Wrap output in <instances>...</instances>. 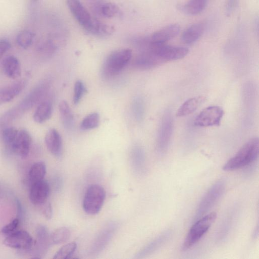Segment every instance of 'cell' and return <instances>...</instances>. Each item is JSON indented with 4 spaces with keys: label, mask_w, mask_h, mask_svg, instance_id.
I'll return each instance as SVG.
<instances>
[{
    "label": "cell",
    "mask_w": 259,
    "mask_h": 259,
    "mask_svg": "<svg viewBox=\"0 0 259 259\" xmlns=\"http://www.w3.org/2000/svg\"><path fill=\"white\" fill-rule=\"evenodd\" d=\"M51 87L49 80H43L37 84L16 106L5 113L0 117V125L6 126L25 112L32 108L37 103L41 102L48 93Z\"/></svg>",
    "instance_id": "1"
},
{
    "label": "cell",
    "mask_w": 259,
    "mask_h": 259,
    "mask_svg": "<svg viewBox=\"0 0 259 259\" xmlns=\"http://www.w3.org/2000/svg\"><path fill=\"white\" fill-rule=\"evenodd\" d=\"M258 138L249 140L225 164L223 170H234L252 164L258 157Z\"/></svg>",
    "instance_id": "2"
},
{
    "label": "cell",
    "mask_w": 259,
    "mask_h": 259,
    "mask_svg": "<svg viewBox=\"0 0 259 259\" xmlns=\"http://www.w3.org/2000/svg\"><path fill=\"white\" fill-rule=\"evenodd\" d=\"M132 51L129 49H121L111 53L105 59L102 69V74L109 78L118 74L131 59Z\"/></svg>",
    "instance_id": "3"
},
{
    "label": "cell",
    "mask_w": 259,
    "mask_h": 259,
    "mask_svg": "<svg viewBox=\"0 0 259 259\" xmlns=\"http://www.w3.org/2000/svg\"><path fill=\"white\" fill-rule=\"evenodd\" d=\"M216 217L217 213L212 212L196 220L184 240L182 247V250L189 249L199 241L210 228Z\"/></svg>",
    "instance_id": "4"
},
{
    "label": "cell",
    "mask_w": 259,
    "mask_h": 259,
    "mask_svg": "<svg viewBox=\"0 0 259 259\" xmlns=\"http://www.w3.org/2000/svg\"><path fill=\"white\" fill-rule=\"evenodd\" d=\"M147 51L156 57L162 63L182 59L189 53L187 48L170 46L165 43L153 42L151 39Z\"/></svg>",
    "instance_id": "5"
},
{
    "label": "cell",
    "mask_w": 259,
    "mask_h": 259,
    "mask_svg": "<svg viewBox=\"0 0 259 259\" xmlns=\"http://www.w3.org/2000/svg\"><path fill=\"white\" fill-rule=\"evenodd\" d=\"M106 198L104 188L98 184L90 185L85 193L82 206L90 214L98 213L102 207Z\"/></svg>",
    "instance_id": "6"
},
{
    "label": "cell",
    "mask_w": 259,
    "mask_h": 259,
    "mask_svg": "<svg viewBox=\"0 0 259 259\" xmlns=\"http://www.w3.org/2000/svg\"><path fill=\"white\" fill-rule=\"evenodd\" d=\"M225 189V182L221 179L215 182L203 196L196 209L195 220L203 215L219 200Z\"/></svg>",
    "instance_id": "7"
},
{
    "label": "cell",
    "mask_w": 259,
    "mask_h": 259,
    "mask_svg": "<svg viewBox=\"0 0 259 259\" xmlns=\"http://www.w3.org/2000/svg\"><path fill=\"white\" fill-rule=\"evenodd\" d=\"M173 129V120L169 112L163 115L160 124L157 138V149L159 153L163 154L169 146Z\"/></svg>",
    "instance_id": "8"
},
{
    "label": "cell",
    "mask_w": 259,
    "mask_h": 259,
    "mask_svg": "<svg viewBox=\"0 0 259 259\" xmlns=\"http://www.w3.org/2000/svg\"><path fill=\"white\" fill-rule=\"evenodd\" d=\"M224 112L217 106H208L203 109L196 117L194 124L199 127H209L220 125Z\"/></svg>",
    "instance_id": "9"
},
{
    "label": "cell",
    "mask_w": 259,
    "mask_h": 259,
    "mask_svg": "<svg viewBox=\"0 0 259 259\" xmlns=\"http://www.w3.org/2000/svg\"><path fill=\"white\" fill-rule=\"evenodd\" d=\"M36 240L29 250L32 255L35 257L42 258L47 253L52 244L50 233L47 227L43 225H39L36 228Z\"/></svg>",
    "instance_id": "10"
},
{
    "label": "cell",
    "mask_w": 259,
    "mask_h": 259,
    "mask_svg": "<svg viewBox=\"0 0 259 259\" xmlns=\"http://www.w3.org/2000/svg\"><path fill=\"white\" fill-rule=\"evenodd\" d=\"M34 242L30 234L23 230H16L7 235L3 241V243L9 247L25 251H29Z\"/></svg>",
    "instance_id": "11"
},
{
    "label": "cell",
    "mask_w": 259,
    "mask_h": 259,
    "mask_svg": "<svg viewBox=\"0 0 259 259\" xmlns=\"http://www.w3.org/2000/svg\"><path fill=\"white\" fill-rule=\"evenodd\" d=\"M117 227V224L113 222L105 225L93 241L90 249L91 253H98L103 250L110 242Z\"/></svg>",
    "instance_id": "12"
},
{
    "label": "cell",
    "mask_w": 259,
    "mask_h": 259,
    "mask_svg": "<svg viewBox=\"0 0 259 259\" xmlns=\"http://www.w3.org/2000/svg\"><path fill=\"white\" fill-rule=\"evenodd\" d=\"M50 191V186L44 179L31 184L29 194L31 202L34 205H42L47 201Z\"/></svg>",
    "instance_id": "13"
},
{
    "label": "cell",
    "mask_w": 259,
    "mask_h": 259,
    "mask_svg": "<svg viewBox=\"0 0 259 259\" xmlns=\"http://www.w3.org/2000/svg\"><path fill=\"white\" fill-rule=\"evenodd\" d=\"M66 3L73 17L85 30L93 20L89 12L79 0H66Z\"/></svg>",
    "instance_id": "14"
},
{
    "label": "cell",
    "mask_w": 259,
    "mask_h": 259,
    "mask_svg": "<svg viewBox=\"0 0 259 259\" xmlns=\"http://www.w3.org/2000/svg\"><path fill=\"white\" fill-rule=\"evenodd\" d=\"M31 143V137L27 131H18L17 136L10 151L21 158H25L29 153Z\"/></svg>",
    "instance_id": "15"
},
{
    "label": "cell",
    "mask_w": 259,
    "mask_h": 259,
    "mask_svg": "<svg viewBox=\"0 0 259 259\" xmlns=\"http://www.w3.org/2000/svg\"><path fill=\"white\" fill-rule=\"evenodd\" d=\"M180 30L181 27L178 24H171L153 33L150 38L153 42L164 44L175 37Z\"/></svg>",
    "instance_id": "16"
},
{
    "label": "cell",
    "mask_w": 259,
    "mask_h": 259,
    "mask_svg": "<svg viewBox=\"0 0 259 259\" xmlns=\"http://www.w3.org/2000/svg\"><path fill=\"white\" fill-rule=\"evenodd\" d=\"M162 64L156 57L148 51L140 52L135 58L133 66L140 70H148Z\"/></svg>",
    "instance_id": "17"
},
{
    "label": "cell",
    "mask_w": 259,
    "mask_h": 259,
    "mask_svg": "<svg viewBox=\"0 0 259 259\" xmlns=\"http://www.w3.org/2000/svg\"><path fill=\"white\" fill-rule=\"evenodd\" d=\"M45 144L50 152L56 157L62 154V141L59 132L55 128L49 130L45 138Z\"/></svg>",
    "instance_id": "18"
},
{
    "label": "cell",
    "mask_w": 259,
    "mask_h": 259,
    "mask_svg": "<svg viewBox=\"0 0 259 259\" xmlns=\"http://www.w3.org/2000/svg\"><path fill=\"white\" fill-rule=\"evenodd\" d=\"M170 235V230L163 232L139 251L135 255V258H143L153 253L168 240Z\"/></svg>",
    "instance_id": "19"
},
{
    "label": "cell",
    "mask_w": 259,
    "mask_h": 259,
    "mask_svg": "<svg viewBox=\"0 0 259 259\" xmlns=\"http://www.w3.org/2000/svg\"><path fill=\"white\" fill-rule=\"evenodd\" d=\"M26 83L25 79H21L0 89V105L15 98L25 88Z\"/></svg>",
    "instance_id": "20"
},
{
    "label": "cell",
    "mask_w": 259,
    "mask_h": 259,
    "mask_svg": "<svg viewBox=\"0 0 259 259\" xmlns=\"http://www.w3.org/2000/svg\"><path fill=\"white\" fill-rule=\"evenodd\" d=\"M2 69L5 74L11 79H16L21 75V67L19 60L14 56H8L2 61Z\"/></svg>",
    "instance_id": "21"
},
{
    "label": "cell",
    "mask_w": 259,
    "mask_h": 259,
    "mask_svg": "<svg viewBox=\"0 0 259 259\" xmlns=\"http://www.w3.org/2000/svg\"><path fill=\"white\" fill-rule=\"evenodd\" d=\"M204 29L205 26L202 23L192 24L183 31L181 35V40L186 44H193L201 36Z\"/></svg>",
    "instance_id": "22"
},
{
    "label": "cell",
    "mask_w": 259,
    "mask_h": 259,
    "mask_svg": "<svg viewBox=\"0 0 259 259\" xmlns=\"http://www.w3.org/2000/svg\"><path fill=\"white\" fill-rule=\"evenodd\" d=\"M205 97L202 96L190 98L184 102L178 109L176 116L183 117L195 112L204 102Z\"/></svg>",
    "instance_id": "23"
},
{
    "label": "cell",
    "mask_w": 259,
    "mask_h": 259,
    "mask_svg": "<svg viewBox=\"0 0 259 259\" xmlns=\"http://www.w3.org/2000/svg\"><path fill=\"white\" fill-rule=\"evenodd\" d=\"M85 30L94 35L102 37L110 36L115 31L113 26L94 18Z\"/></svg>",
    "instance_id": "24"
},
{
    "label": "cell",
    "mask_w": 259,
    "mask_h": 259,
    "mask_svg": "<svg viewBox=\"0 0 259 259\" xmlns=\"http://www.w3.org/2000/svg\"><path fill=\"white\" fill-rule=\"evenodd\" d=\"M207 0H189L184 5H178L177 8L181 12L189 15H196L205 8Z\"/></svg>",
    "instance_id": "25"
},
{
    "label": "cell",
    "mask_w": 259,
    "mask_h": 259,
    "mask_svg": "<svg viewBox=\"0 0 259 259\" xmlns=\"http://www.w3.org/2000/svg\"><path fill=\"white\" fill-rule=\"evenodd\" d=\"M53 112V106L51 101L42 100L38 105L33 116L35 122L43 123L49 119Z\"/></svg>",
    "instance_id": "26"
},
{
    "label": "cell",
    "mask_w": 259,
    "mask_h": 259,
    "mask_svg": "<svg viewBox=\"0 0 259 259\" xmlns=\"http://www.w3.org/2000/svg\"><path fill=\"white\" fill-rule=\"evenodd\" d=\"M131 159L134 169L137 172H142L145 166V153L141 146L135 145L132 148Z\"/></svg>",
    "instance_id": "27"
},
{
    "label": "cell",
    "mask_w": 259,
    "mask_h": 259,
    "mask_svg": "<svg viewBox=\"0 0 259 259\" xmlns=\"http://www.w3.org/2000/svg\"><path fill=\"white\" fill-rule=\"evenodd\" d=\"M59 110L64 127L67 130L72 129L74 125V117L67 102L65 101L60 102Z\"/></svg>",
    "instance_id": "28"
},
{
    "label": "cell",
    "mask_w": 259,
    "mask_h": 259,
    "mask_svg": "<svg viewBox=\"0 0 259 259\" xmlns=\"http://www.w3.org/2000/svg\"><path fill=\"white\" fill-rule=\"evenodd\" d=\"M46 174V165L43 161H38L31 166L29 172L28 178L31 184L44 180Z\"/></svg>",
    "instance_id": "29"
},
{
    "label": "cell",
    "mask_w": 259,
    "mask_h": 259,
    "mask_svg": "<svg viewBox=\"0 0 259 259\" xmlns=\"http://www.w3.org/2000/svg\"><path fill=\"white\" fill-rule=\"evenodd\" d=\"M70 231L66 227H60L50 234L52 244H59L65 242L70 237Z\"/></svg>",
    "instance_id": "30"
},
{
    "label": "cell",
    "mask_w": 259,
    "mask_h": 259,
    "mask_svg": "<svg viewBox=\"0 0 259 259\" xmlns=\"http://www.w3.org/2000/svg\"><path fill=\"white\" fill-rule=\"evenodd\" d=\"M18 131L13 127H7L2 131V138L6 147L10 151L16 137Z\"/></svg>",
    "instance_id": "31"
},
{
    "label": "cell",
    "mask_w": 259,
    "mask_h": 259,
    "mask_svg": "<svg viewBox=\"0 0 259 259\" xmlns=\"http://www.w3.org/2000/svg\"><path fill=\"white\" fill-rule=\"evenodd\" d=\"M100 122V116L98 113L93 112L87 115L82 120L80 128L82 130H89L96 128Z\"/></svg>",
    "instance_id": "32"
},
{
    "label": "cell",
    "mask_w": 259,
    "mask_h": 259,
    "mask_svg": "<svg viewBox=\"0 0 259 259\" xmlns=\"http://www.w3.org/2000/svg\"><path fill=\"white\" fill-rule=\"evenodd\" d=\"M34 36L33 33L29 30H22L17 35L16 42L21 48L26 49L31 46Z\"/></svg>",
    "instance_id": "33"
},
{
    "label": "cell",
    "mask_w": 259,
    "mask_h": 259,
    "mask_svg": "<svg viewBox=\"0 0 259 259\" xmlns=\"http://www.w3.org/2000/svg\"><path fill=\"white\" fill-rule=\"evenodd\" d=\"M77 248L75 242H71L63 245L55 254L53 258L67 259L74 253Z\"/></svg>",
    "instance_id": "34"
},
{
    "label": "cell",
    "mask_w": 259,
    "mask_h": 259,
    "mask_svg": "<svg viewBox=\"0 0 259 259\" xmlns=\"http://www.w3.org/2000/svg\"><path fill=\"white\" fill-rule=\"evenodd\" d=\"M132 110L133 116L136 120L141 121L144 115V104L142 98L136 97L133 101Z\"/></svg>",
    "instance_id": "35"
},
{
    "label": "cell",
    "mask_w": 259,
    "mask_h": 259,
    "mask_svg": "<svg viewBox=\"0 0 259 259\" xmlns=\"http://www.w3.org/2000/svg\"><path fill=\"white\" fill-rule=\"evenodd\" d=\"M100 12L105 17L113 18L119 14V8L114 3H106L101 6Z\"/></svg>",
    "instance_id": "36"
},
{
    "label": "cell",
    "mask_w": 259,
    "mask_h": 259,
    "mask_svg": "<svg viewBox=\"0 0 259 259\" xmlns=\"http://www.w3.org/2000/svg\"><path fill=\"white\" fill-rule=\"evenodd\" d=\"M86 92L85 87L81 80L75 82L74 87L73 101L74 104H78Z\"/></svg>",
    "instance_id": "37"
},
{
    "label": "cell",
    "mask_w": 259,
    "mask_h": 259,
    "mask_svg": "<svg viewBox=\"0 0 259 259\" xmlns=\"http://www.w3.org/2000/svg\"><path fill=\"white\" fill-rule=\"evenodd\" d=\"M19 225V219L15 218L9 224L5 225L2 229L1 232L6 235H8L16 231Z\"/></svg>",
    "instance_id": "38"
},
{
    "label": "cell",
    "mask_w": 259,
    "mask_h": 259,
    "mask_svg": "<svg viewBox=\"0 0 259 259\" xmlns=\"http://www.w3.org/2000/svg\"><path fill=\"white\" fill-rule=\"evenodd\" d=\"M55 50V46L51 41L48 40L40 45L39 51L44 55H49Z\"/></svg>",
    "instance_id": "39"
},
{
    "label": "cell",
    "mask_w": 259,
    "mask_h": 259,
    "mask_svg": "<svg viewBox=\"0 0 259 259\" xmlns=\"http://www.w3.org/2000/svg\"><path fill=\"white\" fill-rule=\"evenodd\" d=\"M11 47V44L8 40L5 38L0 39V60Z\"/></svg>",
    "instance_id": "40"
},
{
    "label": "cell",
    "mask_w": 259,
    "mask_h": 259,
    "mask_svg": "<svg viewBox=\"0 0 259 259\" xmlns=\"http://www.w3.org/2000/svg\"><path fill=\"white\" fill-rule=\"evenodd\" d=\"M42 208V213L47 220H50L53 215V209L51 204L47 201L44 203Z\"/></svg>",
    "instance_id": "41"
},
{
    "label": "cell",
    "mask_w": 259,
    "mask_h": 259,
    "mask_svg": "<svg viewBox=\"0 0 259 259\" xmlns=\"http://www.w3.org/2000/svg\"><path fill=\"white\" fill-rule=\"evenodd\" d=\"M238 0H227L226 10L228 15H230L234 10L237 4Z\"/></svg>",
    "instance_id": "42"
},
{
    "label": "cell",
    "mask_w": 259,
    "mask_h": 259,
    "mask_svg": "<svg viewBox=\"0 0 259 259\" xmlns=\"http://www.w3.org/2000/svg\"><path fill=\"white\" fill-rule=\"evenodd\" d=\"M258 226H257L256 229H255V231H254V234H253V236L255 237L256 236L257 237L258 236Z\"/></svg>",
    "instance_id": "43"
},
{
    "label": "cell",
    "mask_w": 259,
    "mask_h": 259,
    "mask_svg": "<svg viewBox=\"0 0 259 259\" xmlns=\"http://www.w3.org/2000/svg\"><path fill=\"white\" fill-rule=\"evenodd\" d=\"M32 1H37V0H32Z\"/></svg>",
    "instance_id": "44"
}]
</instances>
